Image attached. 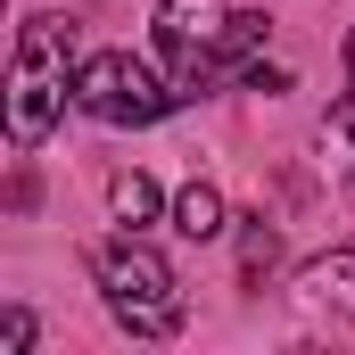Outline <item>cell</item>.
<instances>
[{"instance_id": "8992f818", "label": "cell", "mask_w": 355, "mask_h": 355, "mask_svg": "<svg viewBox=\"0 0 355 355\" xmlns=\"http://www.w3.org/2000/svg\"><path fill=\"white\" fill-rule=\"evenodd\" d=\"M174 232L182 240H215V232H223V190H215V182H190L174 198Z\"/></svg>"}, {"instance_id": "ba28073f", "label": "cell", "mask_w": 355, "mask_h": 355, "mask_svg": "<svg viewBox=\"0 0 355 355\" xmlns=\"http://www.w3.org/2000/svg\"><path fill=\"white\" fill-rule=\"evenodd\" d=\"M322 149H331V166H339V174H355V91L331 107V124H322Z\"/></svg>"}, {"instance_id": "9c48e42d", "label": "cell", "mask_w": 355, "mask_h": 355, "mask_svg": "<svg viewBox=\"0 0 355 355\" xmlns=\"http://www.w3.org/2000/svg\"><path fill=\"white\" fill-rule=\"evenodd\" d=\"M272 257H281V240H272V223L257 215V223L240 232V272H248V281H265V272H272Z\"/></svg>"}, {"instance_id": "277c9868", "label": "cell", "mask_w": 355, "mask_h": 355, "mask_svg": "<svg viewBox=\"0 0 355 355\" xmlns=\"http://www.w3.org/2000/svg\"><path fill=\"white\" fill-rule=\"evenodd\" d=\"M174 99L182 91L157 83L132 50H99V58H83V75H75V107L99 116V124H157Z\"/></svg>"}, {"instance_id": "5b68a950", "label": "cell", "mask_w": 355, "mask_h": 355, "mask_svg": "<svg viewBox=\"0 0 355 355\" xmlns=\"http://www.w3.org/2000/svg\"><path fill=\"white\" fill-rule=\"evenodd\" d=\"M297 289H306V306H314V314H331V322H347V331H355V248L314 257V265L297 272Z\"/></svg>"}, {"instance_id": "6da1fadb", "label": "cell", "mask_w": 355, "mask_h": 355, "mask_svg": "<svg viewBox=\"0 0 355 355\" xmlns=\"http://www.w3.org/2000/svg\"><path fill=\"white\" fill-rule=\"evenodd\" d=\"M75 75H83L75 25H67V17H25L17 58H8V141H17V149H33V141L58 124V107L75 99Z\"/></svg>"}, {"instance_id": "3957f363", "label": "cell", "mask_w": 355, "mask_h": 355, "mask_svg": "<svg viewBox=\"0 0 355 355\" xmlns=\"http://www.w3.org/2000/svg\"><path fill=\"white\" fill-rule=\"evenodd\" d=\"M232 17H240L232 0H157V50H166V67H174L182 99H198L215 75H232V67H223Z\"/></svg>"}, {"instance_id": "7a4b0ae2", "label": "cell", "mask_w": 355, "mask_h": 355, "mask_svg": "<svg viewBox=\"0 0 355 355\" xmlns=\"http://www.w3.org/2000/svg\"><path fill=\"white\" fill-rule=\"evenodd\" d=\"M91 281H99V297H107V314L132 331V339H174L182 331V281H174V265L149 248V240H107L99 257H91Z\"/></svg>"}, {"instance_id": "52a82bcc", "label": "cell", "mask_w": 355, "mask_h": 355, "mask_svg": "<svg viewBox=\"0 0 355 355\" xmlns=\"http://www.w3.org/2000/svg\"><path fill=\"white\" fill-rule=\"evenodd\" d=\"M107 207H116L124 232H141V223H157V182L149 174H116L107 182Z\"/></svg>"}, {"instance_id": "8fae6325", "label": "cell", "mask_w": 355, "mask_h": 355, "mask_svg": "<svg viewBox=\"0 0 355 355\" xmlns=\"http://www.w3.org/2000/svg\"><path fill=\"white\" fill-rule=\"evenodd\" d=\"M347 75H355V33H347Z\"/></svg>"}, {"instance_id": "30bf717a", "label": "cell", "mask_w": 355, "mask_h": 355, "mask_svg": "<svg viewBox=\"0 0 355 355\" xmlns=\"http://www.w3.org/2000/svg\"><path fill=\"white\" fill-rule=\"evenodd\" d=\"M25 347H33V314L8 306V314H0V355H25Z\"/></svg>"}]
</instances>
